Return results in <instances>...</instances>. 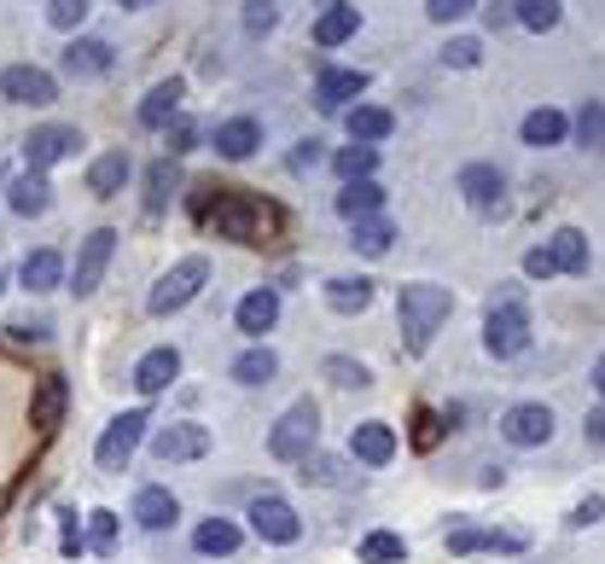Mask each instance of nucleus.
I'll return each instance as SVG.
<instances>
[{"instance_id": "nucleus-1", "label": "nucleus", "mask_w": 605, "mask_h": 564, "mask_svg": "<svg viewBox=\"0 0 605 564\" xmlns=\"http://www.w3.org/2000/svg\"><path fill=\"white\" fill-rule=\"evenodd\" d=\"M210 193H215V204H193L210 233L239 238V245H268L280 233V210L268 198L245 193V186H210Z\"/></svg>"}, {"instance_id": "nucleus-2", "label": "nucleus", "mask_w": 605, "mask_h": 564, "mask_svg": "<svg viewBox=\"0 0 605 564\" xmlns=\"http://www.w3.org/2000/svg\"><path fill=\"white\" fill-rule=\"evenodd\" d=\"M396 315H402V344H408V355H425L436 327L454 315V297L448 285H431V280H413L396 292Z\"/></svg>"}, {"instance_id": "nucleus-3", "label": "nucleus", "mask_w": 605, "mask_h": 564, "mask_svg": "<svg viewBox=\"0 0 605 564\" xmlns=\"http://www.w3.org/2000/svg\"><path fill=\"white\" fill-rule=\"evenodd\" d=\"M483 350H490L495 361L530 350V309H524V297H518L513 285H507V292H495V303H490V320H483Z\"/></svg>"}, {"instance_id": "nucleus-4", "label": "nucleus", "mask_w": 605, "mask_h": 564, "mask_svg": "<svg viewBox=\"0 0 605 564\" xmlns=\"http://www.w3.org/2000/svg\"><path fill=\"white\" fill-rule=\"evenodd\" d=\"M314 442H321V407H314L309 396L292 402L280 414V425L268 431V454L285 459V466H302V459L314 454Z\"/></svg>"}, {"instance_id": "nucleus-5", "label": "nucleus", "mask_w": 605, "mask_h": 564, "mask_svg": "<svg viewBox=\"0 0 605 564\" xmlns=\"http://www.w3.org/2000/svg\"><path fill=\"white\" fill-rule=\"evenodd\" d=\"M205 280H210V256H181V262L163 273L158 285H151L146 309H151V315H175V309H187V303L205 292Z\"/></svg>"}, {"instance_id": "nucleus-6", "label": "nucleus", "mask_w": 605, "mask_h": 564, "mask_svg": "<svg viewBox=\"0 0 605 564\" xmlns=\"http://www.w3.org/2000/svg\"><path fill=\"white\" fill-rule=\"evenodd\" d=\"M146 425H151L146 407H128V414H116V419L106 425V437H99V449H94V466H99V471H123L128 459H134V449H140Z\"/></svg>"}, {"instance_id": "nucleus-7", "label": "nucleus", "mask_w": 605, "mask_h": 564, "mask_svg": "<svg viewBox=\"0 0 605 564\" xmlns=\"http://www.w3.org/2000/svg\"><path fill=\"white\" fill-rule=\"evenodd\" d=\"M205 454H210V425H198V419H175L151 437V459L158 466H187V459H205Z\"/></svg>"}, {"instance_id": "nucleus-8", "label": "nucleus", "mask_w": 605, "mask_h": 564, "mask_svg": "<svg viewBox=\"0 0 605 564\" xmlns=\"http://www.w3.org/2000/svg\"><path fill=\"white\" fill-rule=\"evenodd\" d=\"M250 529H257L262 541H274V547L302 541L297 506H292V501H280V494H257V501H250Z\"/></svg>"}, {"instance_id": "nucleus-9", "label": "nucleus", "mask_w": 605, "mask_h": 564, "mask_svg": "<svg viewBox=\"0 0 605 564\" xmlns=\"http://www.w3.org/2000/svg\"><path fill=\"white\" fill-rule=\"evenodd\" d=\"M501 437L513 442V449H542L553 437V407L547 402H518L501 414Z\"/></svg>"}, {"instance_id": "nucleus-10", "label": "nucleus", "mask_w": 605, "mask_h": 564, "mask_svg": "<svg viewBox=\"0 0 605 564\" xmlns=\"http://www.w3.org/2000/svg\"><path fill=\"white\" fill-rule=\"evenodd\" d=\"M111 250H116V233H111V228H94L88 238H82V250H76V280H71V292H76V297L99 292V280H106Z\"/></svg>"}, {"instance_id": "nucleus-11", "label": "nucleus", "mask_w": 605, "mask_h": 564, "mask_svg": "<svg viewBox=\"0 0 605 564\" xmlns=\"http://www.w3.org/2000/svg\"><path fill=\"white\" fill-rule=\"evenodd\" d=\"M0 94H7L12 106H53L59 82L47 76L41 64H12V71H0Z\"/></svg>"}, {"instance_id": "nucleus-12", "label": "nucleus", "mask_w": 605, "mask_h": 564, "mask_svg": "<svg viewBox=\"0 0 605 564\" xmlns=\"http://www.w3.org/2000/svg\"><path fill=\"white\" fill-rule=\"evenodd\" d=\"M82 146V134L76 128H64V123H47V128H36L24 140V163L36 169V175H47V169H53L59 158H71V151Z\"/></svg>"}, {"instance_id": "nucleus-13", "label": "nucleus", "mask_w": 605, "mask_h": 564, "mask_svg": "<svg viewBox=\"0 0 605 564\" xmlns=\"http://www.w3.org/2000/svg\"><path fill=\"white\" fill-rule=\"evenodd\" d=\"M181 379V350L163 344V350H146L140 361H134V390L140 396H158V390H170Z\"/></svg>"}, {"instance_id": "nucleus-14", "label": "nucleus", "mask_w": 605, "mask_h": 564, "mask_svg": "<svg viewBox=\"0 0 605 564\" xmlns=\"http://www.w3.org/2000/svg\"><path fill=\"white\" fill-rule=\"evenodd\" d=\"M349 454H356L361 466H391L396 459V431L384 419H361L356 431H349Z\"/></svg>"}, {"instance_id": "nucleus-15", "label": "nucleus", "mask_w": 605, "mask_h": 564, "mask_svg": "<svg viewBox=\"0 0 605 564\" xmlns=\"http://www.w3.org/2000/svg\"><path fill=\"white\" fill-rule=\"evenodd\" d=\"M460 193L472 210H501V198H507V175H501L495 163H472L460 169Z\"/></svg>"}, {"instance_id": "nucleus-16", "label": "nucleus", "mask_w": 605, "mask_h": 564, "mask_svg": "<svg viewBox=\"0 0 605 564\" xmlns=\"http://www.w3.org/2000/svg\"><path fill=\"white\" fill-rule=\"evenodd\" d=\"M64 402H71L64 372H47V379L36 384V396H29V425H36V431H53V425H64Z\"/></svg>"}, {"instance_id": "nucleus-17", "label": "nucleus", "mask_w": 605, "mask_h": 564, "mask_svg": "<svg viewBox=\"0 0 605 564\" xmlns=\"http://www.w3.org/2000/svg\"><path fill=\"white\" fill-rule=\"evenodd\" d=\"M448 553H524V536L518 529H454Z\"/></svg>"}, {"instance_id": "nucleus-18", "label": "nucleus", "mask_w": 605, "mask_h": 564, "mask_svg": "<svg viewBox=\"0 0 605 564\" xmlns=\"http://www.w3.org/2000/svg\"><path fill=\"white\" fill-rule=\"evenodd\" d=\"M233 320H239V332H245V338L274 332V320H280V297L268 292V285H257V292H245V297H239V309H233Z\"/></svg>"}, {"instance_id": "nucleus-19", "label": "nucleus", "mask_w": 605, "mask_h": 564, "mask_svg": "<svg viewBox=\"0 0 605 564\" xmlns=\"http://www.w3.org/2000/svg\"><path fill=\"white\" fill-rule=\"evenodd\" d=\"M356 94H367V71H321V82H314V106L321 111H349Z\"/></svg>"}, {"instance_id": "nucleus-20", "label": "nucleus", "mask_w": 605, "mask_h": 564, "mask_svg": "<svg viewBox=\"0 0 605 564\" xmlns=\"http://www.w3.org/2000/svg\"><path fill=\"white\" fill-rule=\"evenodd\" d=\"M181 518V501L170 489H158V483H146L140 494H134V524L140 529H170Z\"/></svg>"}, {"instance_id": "nucleus-21", "label": "nucleus", "mask_w": 605, "mask_h": 564, "mask_svg": "<svg viewBox=\"0 0 605 564\" xmlns=\"http://www.w3.org/2000/svg\"><path fill=\"white\" fill-rule=\"evenodd\" d=\"M181 94H187V82H181V76L158 82V88L146 94V106H140V123H146V128H170L175 111H181Z\"/></svg>"}, {"instance_id": "nucleus-22", "label": "nucleus", "mask_w": 605, "mask_h": 564, "mask_svg": "<svg viewBox=\"0 0 605 564\" xmlns=\"http://www.w3.org/2000/svg\"><path fill=\"white\" fill-rule=\"evenodd\" d=\"M344 128H349V140H356V146H373V140H384V134L396 128V117L384 111V106H349L344 111Z\"/></svg>"}, {"instance_id": "nucleus-23", "label": "nucleus", "mask_w": 605, "mask_h": 564, "mask_svg": "<svg viewBox=\"0 0 605 564\" xmlns=\"http://www.w3.org/2000/svg\"><path fill=\"white\" fill-rule=\"evenodd\" d=\"M64 71H71V76H106L111 71V47L94 41V36L71 41V47H64Z\"/></svg>"}, {"instance_id": "nucleus-24", "label": "nucleus", "mask_w": 605, "mask_h": 564, "mask_svg": "<svg viewBox=\"0 0 605 564\" xmlns=\"http://www.w3.org/2000/svg\"><path fill=\"white\" fill-rule=\"evenodd\" d=\"M18 280L29 285V292H59V285H64V256H59V250H36V256H24Z\"/></svg>"}, {"instance_id": "nucleus-25", "label": "nucleus", "mask_w": 605, "mask_h": 564, "mask_svg": "<svg viewBox=\"0 0 605 564\" xmlns=\"http://www.w3.org/2000/svg\"><path fill=\"white\" fill-rule=\"evenodd\" d=\"M7 204H12V210H18V216H41L47 204H53V186H47V175H36V169H24V175L12 181Z\"/></svg>"}, {"instance_id": "nucleus-26", "label": "nucleus", "mask_w": 605, "mask_h": 564, "mask_svg": "<svg viewBox=\"0 0 605 564\" xmlns=\"http://www.w3.org/2000/svg\"><path fill=\"white\" fill-rule=\"evenodd\" d=\"M257 146H262V128L250 123V117H233V123L215 128V151H222V158H250Z\"/></svg>"}, {"instance_id": "nucleus-27", "label": "nucleus", "mask_w": 605, "mask_h": 564, "mask_svg": "<svg viewBox=\"0 0 605 564\" xmlns=\"http://www.w3.org/2000/svg\"><path fill=\"white\" fill-rule=\"evenodd\" d=\"M547 256H553V268L559 273H588V238L577 228H559L547 238Z\"/></svg>"}, {"instance_id": "nucleus-28", "label": "nucleus", "mask_w": 605, "mask_h": 564, "mask_svg": "<svg viewBox=\"0 0 605 564\" xmlns=\"http://www.w3.org/2000/svg\"><path fill=\"white\" fill-rule=\"evenodd\" d=\"M356 559L361 564H402V559H408V541H402L396 529H373V536H361Z\"/></svg>"}, {"instance_id": "nucleus-29", "label": "nucleus", "mask_w": 605, "mask_h": 564, "mask_svg": "<svg viewBox=\"0 0 605 564\" xmlns=\"http://www.w3.org/2000/svg\"><path fill=\"white\" fill-rule=\"evenodd\" d=\"M565 134H570V123H565V111H553V106L524 117V146H559Z\"/></svg>"}, {"instance_id": "nucleus-30", "label": "nucleus", "mask_w": 605, "mask_h": 564, "mask_svg": "<svg viewBox=\"0 0 605 564\" xmlns=\"http://www.w3.org/2000/svg\"><path fill=\"white\" fill-rule=\"evenodd\" d=\"M198 553H210V559H227L233 547H239V524H227V518H205L198 524V536H193Z\"/></svg>"}, {"instance_id": "nucleus-31", "label": "nucleus", "mask_w": 605, "mask_h": 564, "mask_svg": "<svg viewBox=\"0 0 605 564\" xmlns=\"http://www.w3.org/2000/svg\"><path fill=\"white\" fill-rule=\"evenodd\" d=\"M123 181H128V151H106V158L88 169V193L94 198H111Z\"/></svg>"}, {"instance_id": "nucleus-32", "label": "nucleus", "mask_w": 605, "mask_h": 564, "mask_svg": "<svg viewBox=\"0 0 605 564\" xmlns=\"http://www.w3.org/2000/svg\"><path fill=\"white\" fill-rule=\"evenodd\" d=\"M302 483H321V489H356V477H349L344 459H332V454H309V459H302Z\"/></svg>"}, {"instance_id": "nucleus-33", "label": "nucleus", "mask_w": 605, "mask_h": 564, "mask_svg": "<svg viewBox=\"0 0 605 564\" xmlns=\"http://www.w3.org/2000/svg\"><path fill=\"white\" fill-rule=\"evenodd\" d=\"M274 372H280V355L274 350H245L239 355V361H233V379H239V384H274Z\"/></svg>"}, {"instance_id": "nucleus-34", "label": "nucleus", "mask_w": 605, "mask_h": 564, "mask_svg": "<svg viewBox=\"0 0 605 564\" xmlns=\"http://www.w3.org/2000/svg\"><path fill=\"white\" fill-rule=\"evenodd\" d=\"M379 204H384V193H379L373 181H349L344 193H338V216H349V221H367V216L379 210Z\"/></svg>"}, {"instance_id": "nucleus-35", "label": "nucleus", "mask_w": 605, "mask_h": 564, "mask_svg": "<svg viewBox=\"0 0 605 564\" xmlns=\"http://www.w3.org/2000/svg\"><path fill=\"white\" fill-rule=\"evenodd\" d=\"M356 29H361V12H356V7H332L326 19L314 24V41H321V47H338V41L356 36Z\"/></svg>"}, {"instance_id": "nucleus-36", "label": "nucleus", "mask_w": 605, "mask_h": 564, "mask_svg": "<svg viewBox=\"0 0 605 564\" xmlns=\"http://www.w3.org/2000/svg\"><path fill=\"white\" fill-rule=\"evenodd\" d=\"M326 303L338 315H361L367 303H373V285L367 280H326Z\"/></svg>"}, {"instance_id": "nucleus-37", "label": "nucleus", "mask_w": 605, "mask_h": 564, "mask_svg": "<svg viewBox=\"0 0 605 564\" xmlns=\"http://www.w3.org/2000/svg\"><path fill=\"white\" fill-rule=\"evenodd\" d=\"M513 19L524 29H535V36H547V29H559V0H518Z\"/></svg>"}, {"instance_id": "nucleus-38", "label": "nucleus", "mask_w": 605, "mask_h": 564, "mask_svg": "<svg viewBox=\"0 0 605 564\" xmlns=\"http://www.w3.org/2000/svg\"><path fill=\"white\" fill-rule=\"evenodd\" d=\"M391 238H396L391 221H373V216H367V221H356V238H349V245H356L361 256H384V250H391Z\"/></svg>"}, {"instance_id": "nucleus-39", "label": "nucleus", "mask_w": 605, "mask_h": 564, "mask_svg": "<svg viewBox=\"0 0 605 564\" xmlns=\"http://www.w3.org/2000/svg\"><path fill=\"white\" fill-rule=\"evenodd\" d=\"M175 181H181V175H175V163H170V158H163V163H151V175H146V210H151V216H158L163 204H170Z\"/></svg>"}, {"instance_id": "nucleus-40", "label": "nucleus", "mask_w": 605, "mask_h": 564, "mask_svg": "<svg viewBox=\"0 0 605 564\" xmlns=\"http://www.w3.org/2000/svg\"><path fill=\"white\" fill-rule=\"evenodd\" d=\"M321 372H326L332 384H344V390H367V384H373V372H367L361 361H349V355H326Z\"/></svg>"}, {"instance_id": "nucleus-41", "label": "nucleus", "mask_w": 605, "mask_h": 564, "mask_svg": "<svg viewBox=\"0 0 605 564\" xmlns=\"http://www.w3.org/2000/svg\"><path fill=\"white\" fill-rule=\"evenodd\" d=\"M373 163H379V146H344L338 151V175L344 181H367V175H373Z\"/></svg>"}, {"instance_id": "nucleus-42", "label": "nucleus", "mask_w": 605, "mask_h": 564, "mask_svg": "<svg viewBox=\"0 0 605 564\" xmlns=\"http://www.w3.org/2000/svg\"><path fill=\"white\" fill-rule=\"evenodd\" d=\"M577 140H582L588 151L605 146V106H600V99H594V106H582V117H577Z\"/></svg>"}, {"instance_id": "nucleus-43", "label": "nucleus", "mask_w": 605, "mask_h": 564, "mask_svg": "<svg viewBox=\"0 0 605 564\" xmlns=\"http://www.w3.org/2000/svg\"><path fill=\"white\" fill-rule=\"evenodd\" d=\"M448 431V419L443 414H431V407H419L413 414V449H436V437Z\"/></svg>"}, {"instance_id": "nucleus-44", "label": "nucleus", "mask_w": 605, "mask_h": 564, "mask_svg": "<svg viewBox=\"0 0 605 564\" xmlns=\"http://www.w3.org/2000/svg\"><path fill=\"white\" fill-rule=\"evenodd\" d=\"M274 19H280V0H245V29H250V36L274 29Z\"/></svg>"}, {"instance_id": "nucleus-45", "label": "nucleus", "mask_w": 605, "mask_h": 564, "mask_svg": "<svg viewBox=\"0 0 605 564\" xmlns=\"http://www.w3.org/2000/svg\"><path fill=\"white\" fill-rule=\"evenodd\" d=\"M472 7H478V0H425V19L431 24H454V19H466Z\"/></svg>"}, {"instance_id": "nucleus-46", "label": "nucleus", "mask_w": 605, "mask_h": 564, "mask_svg": "<svg viewBox=\"0 0 605 564\" xmlns=\"http://www.w3.org/2000/svg\"><path fill=\"white\" fill-rule=\"evenodd\" d=\"M47 19H53L59 29H76L82 19H88V0H53V7H47Z\"/></svg>"}, {"instance_id": "nucleus-47", "label": "nucleus", "mask_w": 605, "mask_h": 564, "mask_svg": "<svg viewBox=\"0 0 605 564\" xmlns=\"http://www.w3.org/2000/svg\"><path fill=\"white\" fill-rule=\"evenodd\" d=\"M605 518V494H588V501H577V506H570V529H588V524H600Z\"/></svg>"}, {"instance_id": "nucleus-48", "label": "nucleus", "mask_w": 605, "mask_h": 564, "mask_svg": "<svg viewBox=\"0 0 605 564\" xmlns=\"http://www.w3.org/2000/svg\"><path fill=\"white\" fill-rule=\"evenodd\" d=\"M478 53H483V47L460 36V41H448V47H443V64H454V71H472V64H478Z\"/></svg>"}, {"instance_id": "nucleus-49", "label": "nucleus", "mask_w": 605, "mask_h": 564, "mask_svg": "<svg viewBox=\"0 0 605 564\" xmlns=\"http://www.w3.org/2000/svg\"><path fill=\"white\" fill-rule=\"evenodd\" d=\"M94 518V553H111L116 547V512H88Z\"/></svg>"}, {"instance_id": "nucleus-50", "label": "nucleus", "mask_w": 605, "mask_h": 564, "mask_svg": "<svg viewBox=\"0 0 605 564\" xmlns=\"http://www.w3.org/2000/svg\"><path fill=\"white\" fill-rule=\"evenodd\" d=\"M7 332L18 338V344H41V338L53 332V327H47V320H7Z\"/></svg>"}, {"instance_id": "nucleus-51", "label": "nucleus", "mask_w": 605, "mask_h": 564, "mask_svg": "<svg viewBox=\"0 0 605 564\" xmlns=\"http://www.w3.org/2000/svg\"><path fill=\"white\" fill-rule=\"evenodd\" d=\"M524 273H530V280H553V273H559V268H553V256H547V245H535L524 256Z\"/></svg>"}, {"instance_id": "nucleus-52", "label": "nucleus", "mask_w": 605, "mask_h": 564, "mask_svg": "<svg viewBox=\"0 0 605 564\" xmlns=\"http://www.w3.org/2000/svg\"><path fill=\"white\" fill-rule=\"evenodd\" d=\"M193 140H198V128L187 123V117H175L170 123V151H193Z\"/></svg>"}, {"instance_id": "nucleus-53", "label": "nucleus", "mask_w": 605, "mask_h": 564, "mask_svg": "<svg viewBox=\"0 0 605 564\" xmlns=\"http://www.w3.org/2000/svg\"><path fill=\"white\" fill-rule=\"evenodd\" d=\"M314 146H321V140H302L292 163H297V169H314V163H321V151H314Z\"/></svg>"}, {"instance_id": "nucleus-54", "label": "nucleus", "mask_w": 605, "mask_h": 564, "mask_svg": "<svg viewBox=\"0 0 605 564\" xmlns=\"http://www.w3.org/2000/svg\"><path fill=\"white\" fill-rule=\"evenodd\" d=\"M588 442H605V407H600V414H588Z\"/></svg>"}, {"instance_id": "nucleus-55", "label": "nucleus", "mask_w": 605, "mask_h": 564, "mask_svg": "<svg viewBox=\"0 0 605 564\" xmlns=\"http://www.w3.org/2000/svg\"><path fill=\"white\" fill-rule=\"evenodd\" d=\"M594 390L605 396V355H600V367H594Z\"/></svg>"}, {"instance_id": "nucleus-56", "label": "nucleus", "mask_w": 605, "mask_h": 564, "mask_svg": "<svg viewBox=\"0 0 605 564\" xmlns=\"http://www.w3.org/2000/svg\"><path fill=\"white\" fill-rule=\"evenodd\" d=\"M123 7H128V0H123Z\"/></svg>"}]
</instances>
